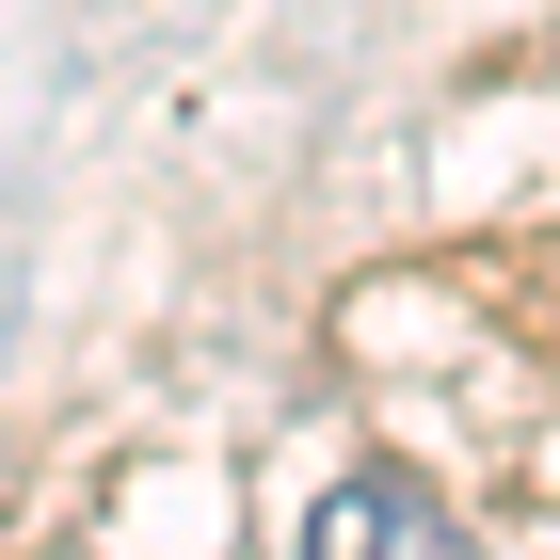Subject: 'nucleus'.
<instances>
[{"label": "nucleus", "mask_w": 560, "mask_h": 560, "mask_svg": "<svg viewBox=\"0 0 560 560\" xmlns=\"http://www.w3.org/2000/svg\"><path fill=\"white\" fill-rule=\"evenodd\" d=\"M304 545H337V560H352V545H369V560H432V545H448V497L369 465V480H337V497L304 513Z\"/></svg>", "instance_id": "obj_1"}]
</instances>
